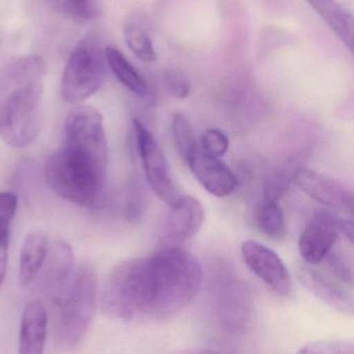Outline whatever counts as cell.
<instances>
[{"label":"cell","instance_id":"1","mask_svg":"<svg viewBox=\"0 0 354 354\" xmlns=\"http://www.w3.org/2000/svg\"><path fill=\"white\" fill-rule=\"evenodd\" d=\"M200 263L187 250L165 246L144 258L124 261L111 271L100 291L103 312L111 318L169 320L198 295Z\"/></svg>","mask_w":354,"mask_h":354},{"label":"cell","instance_id":"2","mask_svg":"<svg viewBox=\"0 0 354 354\" xmlns=\"http://www.w3.org/2000/svg\"><path fill=\"white\" fill-rule=\"evenodd\" d=\"M45 73L44 59L28 55L11 64L1 77L0 138L12 148H26L40 134Z\"/></svg>","mask_w":354,"mask_h":354},{"label":"cell","instance_id":"3","mask_svg":"<svg viewBox=\"0 0 354 354\" xmlns=\"http://www.w3.org/2000/svg\"><path fill=\"white\" fill-rule=\"evenodd\" d=\"M98 300V274L88 263L74 269L69 281L53 298L55 306V333L59 344L75 347L90 329Z\"/></svg>","mask_w":354,"mask_h":354},{"label":"cell","instance_id":"4","mask_svg":"<svg viewBox=\"0 0 354 354\" xmlns=\"http://www.w3.org/2000/svg\"><path fill=\"white\" fill-rule=\"evenodd\" d=\"M44 177L48 187L64 200L94 208L104 194L107 171L64 145L47 159Z\"/></svg>","mask_w":354,"mask_h":354},{"label":"cell","instance_id":"5","mask_svg":"<svg viewBox=\"0 0 354 354\" xmlns=\"http://www.w3.org/2000/svg\"><path fill=\"white\" fill-rule=\"evenodd\" d=\"M105 55L96 35L84 37L72 50L64 70L61 94L70 104L80 105L98 92L105 78Z\"/></svg>","mask_w":354,"mask_h":354},{"label":"cell","instance_id":"6","mask_svg":"<svg viewBox=\"0 0 354 354\" xmlns=\"http://www.w3.org/2000/svg\"><path fill=\"white\" fill-rule=\"evenodd\" d=\"M64 145L82 153L102 169L109 167V145L103 118L94 107L80 105L68 113Z\"/></svg>","mask_w":354,"mask_h":354},{"label":"cell","instance_id":"7","mask_svg":"<svg viewBox=\"0 0 354 354\" xmlns=\"http://www.w3.org/2000/svg\"><path fill=\"white\" fill-rule=\"evenodd\" d=\"M132 125L147 181L155 194L171 206L182 194L171 177L167 157L156 138L140 120L133 119Z\"/></svg>","mask_w":354,"mask_h":354},{"label":"cell","instance_id":"8","mask_svg":"<svg viewBox=\"0 0 354 354\" xmlns=\"http://www.w3.org/2000/svg\"><path fill=\"white\" fill-rule=\"evenodd\" d=\"M298 281L313 295L335 310L346 315L353 313V292L351 286L343 283L326 268L302 263L296 267Z\"/></svg>","mask_w":354,"mask_h":354},{"label":"cell","instance_id":"9","mask_svg":"<svg viewBox=\"0 0 354 354\" xmlns=\"http://www.w3.org/2000/svg\"><path fill=\"white\" fill-rule=\"evenodd\" d=\"M294 183L319 204L343 213L353 215V194L343 184L308 167H298L292 174Z\"/></svg>","mask_w":354,"mask_h":354},{"label":"cell","instance_id":"10","mask_svg":"<svg viewBox=\"0 0 354 354\" xmlns=\"http://www.w3.org/2000/svg\"><path fill=\"white\" fill-rule=\"evenodd\" d=\"M241 254L246 266L275 293L290 295L292 277L281 259L267 246L254 240L243 242Z\"/></svg>","mask_w":354,"mask_h":354},{"label":"cell","instance_id":"11","mask_svg":"<svg viewBox=\"0 0 354 354\" xmlns=\"http://www.w3.org/2000/svg\"><path fill=\"white\" fill-rule=\"evenodd\" d=\"M337 216L327 211H318L306 223L298 242L302 261L308 264L322 263L339 236Z\"/></svg>","mask_w":354,"mask_h":354},{"label":"cell","instance_id":"12","mask_svg":"<svg viewBox=\"0 0 354 354\" xmlns=\"http://www.w3.org/2000/svg\"><path fill=\"white\" fill-rule=\"evenodd\" d=\"M217 306L223 326L229 331L245 328L252 314L250 295L235 279H225L217 283Z\"/></svg>","mask_w":354,"mask_h":354},{"label":"cell","instance_id":"13","mask_svg":"<svg viewBox=\"0 0 354 354\" xmlns=\"http://www.w3.org/2000/svg\"><path fill=\"white\" fill-rule=\"evenodd\" d=\"M167 221V236L171 243L192 239L202 227L205 210L202 203L192 196H181L171 205Z\"/></svg>","mask_w":354,"mask_h":354},{"label":"cell","instance_id":"14","mask_svg":"<svg viewBox=\"0 0 354 354\" xmlns=\"http://www.w3.org/2000/svg\"><path fill=\"white\" fill-rule=\"evenodd\" d=\"M201 185L212 196L225 198L235 192L238 180L219 158L200 152L187 163Z\"/></svg>","mask_w":354,"mask_h":354},{"label":"cell","instance_id":"15","mask_svg":"<svg viewBox=\"0 0 354 354\" xmlns=\"http://www.w3.org/2000/svg\"><path fill=\"white\" fill-rule=\"evenodd\" d=\"M48 310L44 302L34 299L28 302L22 314L19 331V352L21 354H42L48 335Z\"/></svg>","mask_w":354,"mask_h":354},{"label":"cell","instance_id":"16","mask_svg":"<svg viewBox=\"0 0 354 354\" xmlns=\"http://www.w3.org/2000/svg\"><path fill=\"white\" fill-rule=\"evenodd\" d=\"M49 236L42 231L32 232L24 238L20 252L19 281L28 288L42 272L50 250Z\"/></svg>","mask_w":354,"mask_h":354},{"label":"cell","instance_id":"17","mask_svg":"<svg viewBox=\"0 0 354 354\" xmlns=\"http://www.w3.org/2000/svg\"><path fill=\"white\" fill-rule=\"evenodd\" d=\"M45 265V288L53 298L65 287L75 269L71 246L64 240H57L53 245L51 244Z\"/></svg>","mask_w":354,"mask_h":354},{"label":"cell","instance_id":"18","mask_svg":"<svg viewBox=\"0 0 354 354\" xmlns=\"http://www.w3.org/2000/svg\"><path fill=\"white\" fill-rule=\"evenodd\" d=\"M306 3L352 53L354 44V22L352 14L335 0H306Z\"/></svg>","mask_w":354,"mask_h":354},{"label":"cell","instance_id":"19","mask_svg":"<svg viewBox=\"0 0 354 354\" xmlns=\"http://www.w3.org/2000/svg\"><path fill=\"white\" fill-rule=\"evenodd\" d=\"M104 55L107 65L123 86L138 96H146L148 94L149 88L146 80L119 49L107 46Z\"/></svg>","mask_w":354,"mask_h":354},{"label":"cell","instance_id":"20","mask_svg":"<svg viewBox=\"0 0 354 354\" xmlns=\"http://www.w3.org/2000/svg\"><path fill=\"white\" fill-rule=\"evenodd\" d=\"M171 136L178 152L186 163L189 162L200 152L194 128L187 118L182 113H178L173 115Z\"/></svg>","mask_w":354,"mask_h":354},{"label":"cell","instance_id":"21","mask_svg":"<svg viewBox=\"0 0 354 354\" xmlns=\"http://www.w3.org/2000/svg\"><path fill=\"white\" fill-rule=\"evenodd\" d=\"M257 225L260 231L272 240H279L286 234V219L279 202L266 201L257 212Z\"/></svg>","mask_w":354,"mask_h":354},{"label":"cell","instance_id":"22","mask_svg":"<svg viewBox=\"0 0 354 354\" xmlns=\"http://www.w3.org/2000/svg\"><path fill=\"white\" fill-rule=\"evenodd\" d=\"M124 39L131 53L145 63L156 59V53L146 30L134 21H128L123 28Z\"/></svg>","mask_w":354,"mask_h":354},{"label":"cell","instance_id":"23","mask_svg":"<svg viewBox=\"0 0 354 354\" xmlns=\"http://www.w3.org/2000/svg\"><path fill=\"white\" fill-rule=\"evenodd\" d=\"M200 150L208 156H223L229 149V140L223 131L214 128L207 129L201 136Z\"/></svg>","mask_w":354,"mask_h":354},{"label":"cell","instance_id":"24","mask_svg":"<svg viewBox=\"0 0 354 354\" xmlns=\"http://www.w3.org/2000/svg\"><path fill=\"white\" fill-rule=\"evenodd\" d=\"M320 264H324L325 268L330 271L339 281L351 287L353 286V271L351 264L347 262V259H345L341 252L333 250V248H331Z\"/></svg>","mask_w":354,"mask_h":354},{"label":"cell","instance_id":"25","mask_svg":"<svg viewBox=\"0 0 354 354\" xmlns=\"http://www.w3.org/2000/svg\"><path fill=\"white\" fill-rule=\"evenodd\" d=\"M299 353L314 354H353V342L346 339H327L313 342L300 350Z\"/></svg>","mask_w":354,"mask_h":354},{"label":"cell","instance_id":"26","mask_svg":"<svg viewBox=\"0 0 354 354\" xmlns=\"http://www.w3.org/2000/svg\"><path fill=\"white\" fill-rule=\"evenodd\" d=\"M18 198L13 192H0V237L10 238L11 225L17 211Z\"/></svg>","mask_w":354,"mask_h":354},{"label":"cell","instance_id":"27","mask_svg":"<svg viewBox=\"0 0 354 354\" xmlns=\"http://www.w3.org/2000/svg\"><path fill=\"white\" fill-rule=\"evenodd\" d=\"M145 194L138 182H131L126 192L125 215L128 221H136L140 219L144 212Z\"/></svg>","mask_w":354,"mask_h":354},{"label":"cell","instance_id":"28","mask_svg":"<svg viewBox=\"0 0 354 354\" xmlns=\"http://www.w3.org/2000/svg\"><path fill=\"white\" fill-rule=\"evenodd\" d=\"M292 175L286 173H277L271 176L265 186L264 196L266 201L279 202L291 187Z\"/></svg>","mask_w":354,"mask_h":354},{"label":"cell","instance_id":"29","mask_svg":"<svg viewBox=\"0 0 354 354\" xmlns=\"http://www.w3.org/2000/svg\"><path fill=\"white\" fill-rule=\"evenodd\" d=\"M165 82L169 93L177 98L183 99L189 94V84L181 72L169 70L165 73Z\"/></svg>","mask_w":354,"mask_h":354},{"label":"cell","instance_id":"30","mask_svg":"<svg viewBox=\"0 0 354 354\" xmlns=\"http://www.w3.org/2000/svg\"><path fill=\"white\" fill-rule=\"evenodd\" d=\"M72 14L80 19H92L95 16V6L93 0H64Z\"/></svg>","mask_w":354,"mask_h":354},{"label":"cell","instance_id":"31","mask_svg":"<svg viewBox=\"0 0 354 354\" xmlns=\"http://www.w3.org/2000/svg\"><path fill=\"white\" fill-rule=\"evenodd\" d=\"M10 238L0 237V289L7 277L8 261H9Z\"/></svg>","mask_w":354,"mask_h":354}]
</instances>
